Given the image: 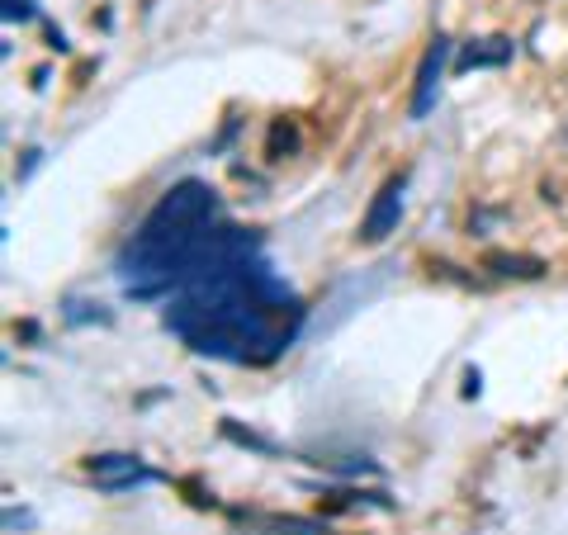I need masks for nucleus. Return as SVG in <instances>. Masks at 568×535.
Instances as JSON below:
<instances>
[{"mask_svg": "<svg viewBox=\"0 0 568 535\" xmlns=\"http://www.w3.org/2000/svg\"><path fill=\"white\" fill-rule=\"evenodd\" d=\"M166 327L199 356L228 365H270L299 337L303 304L261 261L256 237L247 232L237 247H228L176 289Z\"/></svg>", "mask_w": 568, "mask_h": 535, "instance_id": "f257e3e1", "label": "nucleus"}, {"mask_svg": "<svg viewBox=\"0 0 568 535\" xmlns=\"http://www.w3.org/2000/svg\"><path fill=\"white\" fill-rule=\"evenodd\" d=\"M242 237H247L242 228L218 223V199L204 180H180L124 242L114 270L133 299H157L166 289L176 294L190 275H199Z\"/></svg>", "mask_w": 568, "mask_h": 535, "instance_id": "f03ea898", "label": "nucleus"}, {"mask_svg": "<svg viewBox=\"0 0 568 535\" xmlns=\"http://www.w3.org/2000/svg\"><path fill=\"white\" fill-rule=\"evenodd\" d=\"M403 190H408V176H403V171L379 185L370 214H365V223H360V242H370L374 247V242H384L389 232H398V218H403Z\"/></svg>", "mask_w": 568, "mask_h": 535, "instance_id": "7ed1b4c3", "label": "nucleus"}, {"mask_svg": "<svg viewBox=\"0 0 568 535\" xmlns=\"http://www.w3.org/2000/svg\"><path fill=\"white\" fill-rule=\"evenodd\" d=\"M445 57H450V38L436 34L431 43H426L422 53V67H417V86H412V105L408 114L412 119H422L426 109L436 105V95H441V72H445Z\"/></svg>", "mask_w": 568, "mask_h": 535, "instance_id": "20e7f679", "label": "nucleus"}, {"mask_svg": "<svg viewBox=\"0 0 568 535\" xmlns=\"http://www.w3.org/2000/svg\"><path fill=\"white\" fill-rule=\"evenodd\" d=\"M90 479L100 483L105 493H128V488H138V483H152L157 474H152L138 455H95V460H90Z\"/></svg>", "mask_w": 568, "mask_h": 535, "instance_id": "39448f33", "label": "nucleus"}, {"mask_svg": "<svg viewBox=\"0 0 568 535\" xmlns=\"http://www.w3.org/2000/svg\"><path fill=\"white\" fill-rule=\"evenodd\" d=\"M483 266L493 275H502V280H535V275H545V261L540 256H521V251H488Z\"/></svg>", "mask_w": 568, "mask_h": 535, "instance_id": "423d86ee", "label": "nucleus"}, {"mask_svg": "<svg viewBox=\"0 0 568 535\" xmlns=\"http://www.w3.org/2000/svg\"><path fill=\"white\" fill-rule=\"evenodd\" d=\"M512 57V43L507 38H483V43H469L460 53V72H474V67H502Z\"/></svg>", "mask_w": 568, "mask_h": 535, "instance_id": "0eeeda50", "label": "nucleus"}, {"mask_svg": "<svg viewBox=\"0 0 568 535\" xmlns=\"http://www.w3.org/2000/svg\"><path fill=\"white\" fill-rule=\"evenodd\" d=\"M389 270H393V266H374V270H370V280H365V285H360V280H351V289H355V294H374V289L389 280ZM355 304H365V299H355ZM332 308H337V313H332V322H341L346 313H351V304H346V289H337ZM332 322H327V327H332Z\"/></svg>", "mask_w": 568, "mask_h": 535, "instance_id": "6e6552de", "label": "nucleus"}, {"mask_svg": "<svg viewBox=\"0 0 568 535\" xmlns=\"http://www.w3.org/2000/svg\"><path fill=\"white\" fill-rule=\"evenodd\" d=\"M62 318L76 322V327H81V322H109V308L105 304H76V299H71Z\"/></svg>", "mask_w": 568, "mask_h": 535, "instance_id": "1a4fd4ad", "label": "nucleus"}, {"mask_svg": "<svg viewBox=\"0 0 568 535\" xmlns=\"http://www.w3.org/2000/svg\"><path fill=\"white\" fill-rule=\"evenodd\" d=\"M223 436H228V441H237V446H251V450H266V455H275V446H270L266 436H256V431H242L237 422H223Z\"/></svg>", "mask_w": 568, "mask_h": 535, "instance_id": "9d476101", "label": "nucleus"}, {"mask_svg": "<svg viewBox=\"0 0 568 535\" xmlns=\"http://www.w3.org/2000/svg\"><path fill=\"white\" fill-rule=\"evenodd\" d=\"M5 19H34V0H5Z\"/></svg>", "mask_w": 568, "mask_h": 535, "instance_id": "9b49d317", "label": "nucleus"}, {"mask_svg": "<svg viewBox=\"0 0 568 535\" xmlns=\"http://www.w3.org/2000/svg\"><path fill=\"white\" fill-rule=\"evenodd\" d=\"M464 393H469V398L479 393V370H464Z\"/></svg>", "mask_w": 568, "mask_h": 535, "instance_id": "f8f14e48", "label": "nucleus"}]
</instances>
